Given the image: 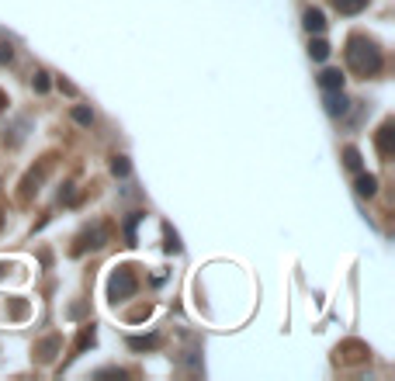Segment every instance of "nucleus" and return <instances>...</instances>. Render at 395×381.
<instances>
[{
  "mask_svg": "<svg viewBox=\"0 0 395 381\" xmlns=\"http://www.w3.org/2000/svg\"><path fill=\"white\" fill-rule=\"evenodd\" d=\"M347 63H350L354 73L371 77V73L381 70V49H378L371 38H364V35H354V38L347 42Z\"/></svg>",
  "mask_w": 395,
  "mask_h": 381,
  "instance_id": "f257e3e1",
  "label": "nucleus"
},
{
  "mask_svg": "<svg viewBox=\"0 0 395 381\" xmlns=\"http://www.w3.org/2000/svg\"><path fill=\"white\" fill-rule=\"evenodd\" d=\"M107 291H111V299H129L132 291H135V277H132L129 267H118V274L111 277V284H107Z\"/></svg>",
  "mask_w": 395,
  "mask_h": 381,
  "instance_id": "f03ea898",
  "label": "nucleus"
},
{
  "mask_svg": "<svg viewBox=\"0 0 395 381\" xmlns=\"http://www.w3.org/2000/svg\"><path fill=\"white\" fill-rule=\"evenodd\" d=\"M105 240H107V225H94V229H87V232H83V236L77 240L73 253L80 257V253H83L87 246H90V249H98V246H105Z\"/></svg>",
  "mask_w": 395,
  "mask_h": 381,
  "instance_id": "7ed1b4c3",
  "label": "nucleus"
},
{
  "mask_svg": "<svg viewBox=\"0 0 395 381\" xmlns=\"http://www.w3.org/2000/svg\"><path fill=\"white\" fill-rule=\"evenodd\" d=\"M392 136H395V125L385 122V125L378 129V153H381V156H392Z\"/></svg>",
  "mask_w": 395,
  "mask_h": 381,
  "instance_id": "20e7f679",
  "label": "nucleus"
},
{
  "mask_svg": "<svg viewBox=\"0 0 395 381\" xmlns=\"http://www.w3.org/2000/svg\"><path fill=\"white\" fill-rule=\"evenodd\" d=\"M333 7H337L340 14H361V11L368 7V0H333Z\"/></svg>",
  "mask_w": 395,
  "mask_h": 381,
  "instance_id": "39448f33",
  "label": "nucleus"
},
{
  "mask_svg": "<svg viewBox=\"0 0 395 381\" xmlns=\"http://www.w3.org/2000/svg\"><path fill=\"white\" fill-rule=\"evenodd\" d=\"M319 83H322L326 90H340V87H343V73H340V70H322Z\"/></svg>",
  "mask_w": 395,
  "mask_h": 381,
  "instance_id": "423d86ee",
  "label": "nucleus"
},
{
  "mask_svg": "<svg viewBox=\"0 0 395 381\" xmlns=\"http://www.w3.org/2000/svg\"><path fill=\"white\" fill-rule=\"evenodd\" d=\"M326 111H330V114H343V111H347V97L337 94V90H330V94H326Z\"/></svg>",
  "mask_w": 395,
  "mask_h": 381,
  "instance_id": "0eeeda50",
  "label": "nucleus"
},
{
  "mask_svg": "<svg viewBox=\"0 0 395 381\" xmlns=\"http://www.w3.org/2000/svg\"><path fill=\"white\" fill-rule=\"evenodd\" d=\"M305 28L319 35V31L326 28V18H322V11H316V7H312V11H305Z\"/></svg>",
  "mask_w": 395,
  "mask_h": 381,
  "instance_id": "6e6552de",
  "label": "nucleus"
},
{
  "mask_svg": "<svg viewBox=\"0 0 395 381\" xmlns=\"http://www.w3.org/2000/svg\"><path fill=\"white\" fill-rule=\"evenodd\" d=\"M309 55H312L316 63H322V59H330V42H322V38H316V42L309 45Z\"/></svg>",
  "mask_w": 395,
  "mask_h": 381,
  "instance_id": "1a4fd4ad",
  "label": "nucleus"
},
{
  "mask_svg": "<svg viewBox=\"0 0 395 381\" xmlns=\"http://www.w3.org/2000/svg\"><path fill=\"white\" fill-rule=\"evenodd\" d=\"M374 190H378V181H374V177H371V173H361V177H357V194H374Z\"/></svg>",
  "mask_w": 395,
  "mask_h": 381,
  "instance_id": "9d476101",
  "label": "nucleus"
},
{
  "mask_svg": "<svg viewBox=\"0 0 395 381\" xmlns=\"http://www.w3.org/2000/svg\"><path fill=\"white\" fill-rule=\"evenodd\" d=\"M31 87H35L38 94H46V90H49V73H35V80H31Z\"/></svg>",
  "mask_w": 395,
  "mask_h": 381,
  "instance_id": "9b49d317",
  "label": "nucleus"
},
{
  "mask_svg": "<svg viewBox=\"0 0 395 381\" xmlns=\"http://www.w3.org/2000/svg\"><path fill=\"white\" fill-rule=\"evenodd\" d=\"M343 156H347V166H350V170H361V153H357V149H347Z\"/></svg>",
  "mask_w": 395,
  "mask_h": 381,
  "instance_id": "f8f14e48",
  "label": "nucleus"
},
{
  "mask_svg": "<svg viewBox=\"0 0 395 381\" xmlns=\"http://www.w3.org/2000/svg\"><path fill=\"white\" fill-rule=\"evenodd\" d=\"M132 347H135V350H146V347H157V336H139V340H132Z\"/></svg>",
  "mask_w": 395,
  "mask_h": 381,
  "instance_id": "ddd939ff",
  "label": "nucleus"
},
{
  "mask_svg": "<svg viewBox=\"0 0 395 381\" xmlns=\"http://www.w3.org/2000/svg\"><path fill=\"white\" fill-rule=\"evenodd\" d=\"M111 170H115L118 177H125V173H129V160H125V156H115V163H111Z\"/></svg>",
  "mask_w": 395,
  "mask_h": 381,
  "instance_id": "4468645a",
  "label": "nucleus"
},
{
  "mask_svg": "<svg viewBox=\"0 0 395 381\" xmlns=\"http://www.w3.org/2000/svg\"><path fill=\"white\" fill-rule=\"evenodd\" d=\"M73 118H77L80 125H90V122H94V114H90L87 108H77V111H73Z\"/></svg>",
  "mask_w": 395,
  "mask_h": 381,
  "instance_id": "2eb2a0df",
  "label": "nucleus"
},
{
  "mask_svg": "<svg viewBox=\"0 0 395 381\" xmlns=\"http://www.w3.org/2000/svg\"><path fill=\"white\" fill-rule=\"evenodd\" d=\"M11 55H14V49H11L7 42H0V66H4V63H11Z\"/></svg>",
  "mask_w": 395,
  "mask_h": 381,
  "instance_id": "dca6fc26",
  "label": "nucleus"
}]
</instances>
